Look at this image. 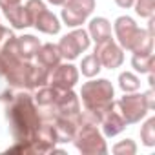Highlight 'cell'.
I'll return each instance as SVG.
<instances>
[{"label":"cell","mask_w":155,"mask_h":155,"mask_svg":"<svg viewBox=\"0 0 155 155\" xmlns=\"http://www.w3.org/2000/svg\"><path fill=\"white\" fill-rule=\"evenodd\" d=\"M8 120L11 126V135L15 144L8 150L9 153L31 155V144L35 140L37 130L42 122L38 108L29 93H18L13 97L8 110Z\"/></svg>","instance_id":"1"},{"label":"cell","mask_w":155,"mask_h":155,"mask_svg":"<svg viewBox=\"0 0 155 155\" xmlns=\"http://www.w3.org/2000/svg\"><path fill=\"white\" fill-rule=\"evenodd\" d=\"M117 44L122 49H128L131 53H153V35H150L146 29L139 28L135 20L128 15H122L113 24Z\"/></svg>","instance_id":"2"},{"label":"cell","mask_w":155,"mask_h":155,"mask_svg":"<svg viewBox=\"0 0 155 155\" xmlns=\"http://www.w3.org/2000/svg\"><path fill=\"white\" fill-rule=\"evenodd\" d=\"M81 97H82L84 110L91 111L97 117L99 124H101L102 117L117 106L113 101L115 90L108 79H95V81L84 82L81 88Z\"/></svg>","instance_id":"3"},{"label":"cell","mask_w":155,"mask_h":155,"mask_svg":"<svg viewBox=\"0 0 155 155\" xmlns=\"http://www.w3.org/2000/svg\"><path fill=\"white\" fill-rule=\"evenodd\" d=\"M71 142L82 155H104V153H108L104 135L99 131V128L95 124H82L77 130Z\"/></svg>","instance_id":"4"},{"label":"cell","mask_w":155,"mask_h":155,"mask_svg":"<svg viewBox=\"0 0 155 155\" xmlns=\"http://www.w3.org/2000/svg\"><path fill=\"white\" fill-rule=\"evenodd\" d=\"M28 13H29V18H31V26L40 31V33H46V35H57L60 33V22L57 18V15H53L48 6L42 2V0H28L24 4Z\"/></svg>","instance_id":"5"},{"label":"cell","mask_w":155,"mask_h":155,"mask_svg":"<svg viewBox=\"0 0 155 155\" xmlns=\"http://www.w3.org/2000/svg\"><path fill=\"white\" fill-rule=\"evenodd\" d=\"M95 0H66L62 4L60 18L68 28H81L93 13Z\"/></svg>","instance_id":"6"},{"label":"cell","mask_w":155,"mask_h":155,"mask_svg":"<svg viewBox=\"0 0 155 155\" xmlns=\"http://www.w3.org/2000/svg\"><path fill=\"white\" fill-rule=\"evenodd\" d=\"M90 44H91V38H90L88 31L82 29V28H75L71 33L64 35V37L58 40L57 48H58L62 58H66V60H75V58L81 57L82 51H86V49L90 48Z\"/></svg>","instance_id":"7"},{"label":"cell","mask_w":155,"mask_h":155,"mask_svg":"<svg viewBox=\"0 0 155 155\" xmlns=\"http://www.w3.org/2000/svg\"><path fill=\"white\" fill-rule=\"evenodd\" d=\"M117 108L120 111V115L124 117L126 124H137L140 122L146 115H148V106H146V101L142 97V93H124V97H120L117 102Z\"/></svg>","instance_id":"8"},{"label":"cell","mask_w":155,"mask_h":155,"mask_svg":"<svg viewBox=\"0 0 155 155\" xmlns=\"http://www.w3.org/2000/svg\"><path fill=\"white\" fill-rule=\"evenodd\" d=\"M93 53L101 60V66L108 68V69H117L124 62V49L113 38H106V40L97 42Z\"/></svg>","instance_id":"9"},{"label":"cell","mask_w":155,"mask_h":155,"mask_svg":"<svg viewBox=\"0 0 155 155\" xmlns=\"http://www.w3.org/2000/svg\"><path fill=\"white\" fill-rule=\"evenodd\" d=\"M79 75H81V71L77 69V66H73L71 62L58 64L55 69H51L48 84L53 86L57 91L73 90L77 86V82H79Z\"/></svg>","instance_id":"10"},{"label":"cell","mask_w":155,"mask_h":155,"mask_svg":"<svg viewBox=\"0 0 155 155\" xmlns=\"http://www.w3.org/2000/svg\"><path fill=\"white\" fill-rule=\"evenodd\" d=\"M126 120H124V117L120 115V111H117L115 108L113 110H110L104 117H102V120H101V128H102V135L104 137H115V135H119V133H122L124 130H126Z\"/></svg>","instance_id":"11"},{"label":"cell","mask_w":155,"mask_h":155,"mask_svg":"<svg viewBox=\"0 0 155 155\" xmlns=\"http://www.w3.org/2000/svg\"><path fill=\"white\" fill-rule=\"evenodd\" d=\"M35 57H37V64L48 68L49 71L55 69V68L60 64V60H62L58 48H57L55 44H51V42H48V44H40V48H38V51H37Z\"/></svg>","instance_id":"12"},{"label":"cell","mask_w":155,"mask_h":155,"mask_svg":"<svg viewBox=\"0 0 155 155\" xmlns=\"http://www.w3.org/2000/svg\"><path fill=\"white\" fill-rule=\"evenodd\" d=\"M4 11V17L9 20V24L15 28V29H26L31 26V18H29V13L26 9V6L20 2L17 6H11V8H6L2 9Z\"/></svg>","instance_id":"13"},{"label":"cell","mask_w":155,"mask_h":155,"mask_svg":"<svg viewBox=\"0 0 155 155\" xmlns=\"http://www.w3.org/2000/svg\"><path fill=\"white\" fill-rule=\"evenodd\" d=\"M88 35H90V38L95 40V44L101 42V40L111 38V24H110V20L104 18V17L91 18L90 24H88Z\"/></svg>","instance_id":"14"},{"label":"cell","mask_w":155,"mask_h":155,"mask_svg":"<svg viewBox=\"0 0 155 155\" xmlns=\"http://www.w3.org/2000/svg\"><path fill=\"white\" fill-rule=\"evenodd\" d=\"M17 48H18V55L24 60H31L35 58L40 48V40L33 35H22V37H17Z\"/></svg>","instance_id":"15"},{"label":"cell","mask_w":155,"mask_h":155,"mask_svg":"<svg viewBox=\"0 0 155 155\" xmlns=\"http://www.w3.org/2000/svg\"><path fill=\"white\" fill-rule=\"evenodd\" d=\"M57 95H58V91H57L53 86L46 84V86L37 88V93L33 95V101H35V104L40 106V108H48V106H51V104L55 102Z\"/></svg>","instance_id":"16"},{"label":"cell","mask_w":155,"mask_h":155,"mask_svg":"<svg viewBox=\"0 0 155 155\" xmlns=\"http://www.w3.org/2000/svg\"><path fill=\"white\" fill-rule=\"evenodd\" d=\"M81 73L84 75V77H88V79H93V77H97L99 73H101V69H102V66H101V60L97 58V55L95 53H90V55H86L82 60H81Z\"/></svg>","instance_id":"17"},{"label":"cell","mask_w":155,"mask_h":155,"mask_svg":"<svg viewBox=\"0 0 155 155\" xmlns=\"http://www.w3.org/2000/svg\"><path fill=\"white\" fill-rule=\"evenodd\" d=\"M131 68L137 71V73H150L153 71V53H144V55H139V53H133L131 57Z\"/></svg>","instance_id":"18"},{"label":"cell","mask_w":155,"mask_h":155,"mask_svg":"<svg viewBox=\"0 0 155 155\" xmlns=\"http://www.w3.org/2000/svg\"><path fill=\"white\" fill-rule=\"evenodd\" d=\"M119 88L124 93H133L140 88V79L131 71H122L119 75Z\"/></svg>","instance_id":"19"},{"label":"cell","mask_w":155,"mask_h":155,"mask_svg":"<svg viewBox=\"0 0 155 155\" xmlns=\"http://www.w3.org/2000/svg\"><path fill=\"white\" fill-rule=\"evenodd\" d=\"M140 142L146 148H155V117H150L140 128Z\"/></svg>","instance_id":"20"},{"label":"cell","mask_w":155,"mask_h":155,"mask_svg":"<svg viewBox=\"0 0 155 155\" xmlns=\"http://www.w3.org/2000/svg\"><path fill=\"white\" fill-rule=\"evenodd\" d=\"M133 8L140 18H150L155 11V0H133Z\"/></svg>","instance_id":"21"},{"label":"cell","mask_w":155,"mask_h":155,"mask_svg":"<svg viewBox=\"0 0 155 155\" xmlns=\"http://www.w3.org/2000/svg\"><path fill=\"white\" fill-rule=\"evenodd\" d=\"M111 151L117 153V155H135L137 153V144H135L133 139H124V140L117 142L111 148Z\"/></svg>","instance_id":"22"},{"label":"cell","mask_w":155,"mask_h":155,"mask_svg":"<svg viewBox=\"0 0 155 155\" xmlns=\"http://www.w3.org/2000/svg\"><path fill=\"white\" fill-rule=\"evenodd\" d=\"M142 97H144V101H146L148 110H150V111H151V110H155V91H153V88H150L148 91H144V93H142Z\"/></svg>","instance_id":"23"},{"label":"cell","mask_w":155,"mask_h":155,"mask_svg":"<svg viewBox=\"0 0 155 155\" xmlns=\"http://www.w3.org/2000/svg\"><path fill=\"white\" fill-rule=\"evenodd\" d=\"M9 37H13L11 29H8V28H4L2 24H0V44H2L6 38H9Z\"/></svg>","instance_id":"24"},{"label":"cell","mask_w":155,"mask_h":155,"mask_svg":"<svg viewBox=\"0 0 155 155\" xmlns=\"http://www.w3.org/2000/svg\"><path fill=\"white\" fill-rule=\"evenodd\" d=\"M22 0H0V9H6V8H11V6H17L20 4Z\"/></svg>","instance_id":"25"},{"label":"cell","mask_w":155,"mask_h":155,"mask_svg":"<svg viewBox=\"0 0 155 155\" xmlns=\"http://www.w3.org/2000/svg\"><path fill=\"white\" fill-rule=\"evenodd\" d=\"M115 4L119 8H122V9H128V8L133 6V0H115Z\"/></svg>","instance_id":"26"},{"label":"cell","mask_w":155,"mask_h":155,"mask_svg":"<svg viewBox=\"0 0 155 155\" xmlns=\"http://www.w3.org/2000/svg\"><path fill=\"white\" fill-rule=\"evenodd\" d=\"M48 2H49V4H53V6H62L66 0H48Z\"/></svg>","instance_id":"27"}]
</instances>
